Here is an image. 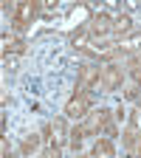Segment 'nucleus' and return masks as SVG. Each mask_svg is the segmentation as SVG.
<instances>
[{"mask_svg": "<svg viewBox=\"0 0 141 158\" xmlns=\"http://www.w3.org/2000/svg\"><path fill=\"white\" fill-rule=\"evenodd\" d=\"M93 110V96L82 88H76L73 96L68 99V105H65V118H73V122H82V118Z\"/></svg>", "mask_w": 141, "mask_h": 158, "instance_id": "nucleus-1", "label": "nucleus"}, {"mask_svg": "<svg viewBox=\"0 0 141 158\" xmlns=\"http://www.w3.org/2000/svg\"><path fill=\"white\" fill-rule=\"evenodd\" d=\"M39 14V3L37 0H23V3L14 6V14H11V28L14 31H26Z\"/></svg>", "mask_w": 141, "mask_h": 158, "instance_id": "nucleus-2", "label": "nucleus"}, {"mask_svg": "<svg viewBox=\"0 0 141 158\" xmlns=\"http://www.w3.org/2000/svg\"><path fill=\"white\" fill-rule=\"evenodd\" d=\"M113 122V113L107 110V107H99V110H90L82 122H79V127H82V133H85V138L88 135H99V133H105V127Z\"/></svg>", "mask_w": 141, "mask_h": 158, "instance_id": "nucleus-3", "label": "nucleus"}, {"mask_svg": "<svg viewBox=\"0 0 141 158\" xmlns=\"http://www.w3.org/2000/svg\"><path fill=\"white\" fill-rule=\"evenodd\" d=\"M122 82H124V71L118 68V65H113V62H105V65H102L99 88H102V90H118V88H122Z\"/></svg>", "mask_w": 141, "mask_h": 158, "instance_id": "nucleus-4", "label": "nucleus"}, {"mask_svg": "<svg viewBox=\"0 0 141 158\" xmlns=\"http://www.w3.org/2000/svg\"><path fill=\"white\" fill-rule=\"evenodd\" d=\"M88 31H90V37H96V40H105L107 34H113V17H110L107 11L93 14L90 23H88Z\"/></svg>", "mask_w": 141, "mask_h": 158, "instance_id": "nucleus-5", "label": "nucleus"}, {"mask_svg": "<svg viewBox=\"0 0 141 158\" xmlns=\"http://www.w3.org/2000/svg\"><path fill=\"white\" fill-rule=\"evenodd\" d=\"M99 79H102V65H82L79 68V79L76 88L82 90H99Z\"/></svg>", "mask_w": 141, "mask_h": 158, "instance_id": "nucleus-6", "label": "nucleus"}, {"mask_svg": "<svg viewBox=\"0 0 141 158\" xmlns=\"http://www.w3.org/2000/svg\"><path fill=\"white\" fill-rule=\"evenodd\" d=\"M68 141H71V130L65 127V118H54V124H51V144H56L59 150H62Z\"/></svg>", "mask_w": 141, "mask_h": 158, "instance_id": "nucleus-7", "label": "nucleus"}, {"mask_svg": "<svg viewBox=\"0 0 141 158\" xmlns=\"http://www.w3.org/2000/svg\"><path fill=\"white\" fill-rule=\"evenodd\" d=\"M118 54H141V31H133L130 37H124L122 43H116Z\"/></svg>", "mask_w": 141, "mask_h": 158, "instance_id": "nucleus-8", "label": "nucleus"}, {"mask_svg": "<svg viewBox=\"0 0 141 158\" xmlns=\"http://www.w3.org/2000/svg\"><path fill=\"white\" fill-rule=\"evenodd\" d=\"M90 155H93V158H116L113 141H110V138H96V144H93Z\"/></svg>", "mask_w": 141, "mask_h": 158, "instance_id": "nucleus-9", "label": "nucleus"}, {"mask_svg": "<svg viewBox=\"0 0 141 158\" xmlns=\"http://www.w3.org/2000/svg\"><path fill=\"white\" fill-rule=\"evenodd\" d=\"M113 34H122V40L130 37V34H133V20H130L127 14H116V17H113Z\"/></svg>", "mask_w": 141, "mask_h": 158, "instance_id": "nucleus-10", "label": "nucleus"}, {"mask_svg": "<svg viewBox=\"0 0 141 158\" xmlns=\"http://www.w3.org/2000/svg\"><path fill=\"white\" fill-rule=\"evenodd\" d=\"M88 40H90V31H88V26H79V28L71 34V45H73L76 51H88Z\"/></svg>", "mask_w": 141, "mask_h": 158, "instance_id": "nucleus-11", "label": "nucleus"}, {"mask_svg": "<svg viewBox=\"0 0 141 158\" xmlns=\"http://www.w3.org/2000/svg\"><path fill=\"white\" fill-rule=\"evenodd\" d=\"M39 144H45V141H43V135H34V133H31V135L23 138V147H20V152L28 158V155H34V152L39 150Z\"/></svg>", "mask_w": 141, "mask_h": 158, "instance_id": "nucleus-12", "label": "nucleus"}, {"mask_svg": "<svg viewBox=\"0 0 141 158\" xmlns=\"http://www.w3.org/2000/svg\"><path fill=\"white\" fill-rule=\"evenodd\" d=\"M23 51H26V40H20V37L9 40V37H3V56H9V54H23Z\"/></svg>", "mask_w": 141, "mask_h": 158, "instance_id": "nucleus-13", "label": "nucleus"}, {"mask_svg": "<svg viewBox=\"0 0 141 158\" xmlns=\"http://www.w3.org/2000/svg\"><path fill=\"white\" fill-rule=\"evenodd\" d=\"M124 99H127V102L141 99V85H138V82H127V88H124Z\"/></svg>", "mask_w": 141, "mask_h": 158, "instance_id": "nucleus-14", "label": "nucleus"}, {"mask_svg": "<svg viewBox=\"0 0 141 158\" xmlns=\"http://www.w3.org/2000/svg\"><path fill=\"white\" fill-rule=\"evenodd\" d=\"M17 65H20V54H9V56H3V68L6 71H17Z\"/></svg>", "mask_w": 141, "mask_h": 158, "instance_id": "nucleus-15", "label": "nucleus"}, {"mask_svg": "<svg viewBox=\"0 0 141 158\" xmlns=\"http://www.w3.org/2000/svg\"><path fill=\"white\" fill-rule=\"evenodd\" d=\"M88 14H90V11H88V6H76V9L71 11V17H68V20H71V23H76V20H85Z\"/></svg>", "mask_w": 141, "mask_h": 158, "instance_id": "nucleus-16", "label": "nucleus"}, {"mask_svg": "<svg viewBox=\"0 0 141 158\" xmlns=\"http://www.w3.org/2000/svg\"><path fill=\"white\" fill-rule=\"evenodd\" d=\"M59 155H62V150H59L56 144H45V150H43L39 158H59Z\"/></svg>", "mask_w": 141, "mask_h": 158, "instance_id": "nucleus-17", "label": "nucleus"}, {"mask_svg": "<svg viewBox=\"0 0 141 158\" xmlns=\"http://www.w3.org/2000/svg\"><path fill=\"white\" fill-rule=\"evenodd\" d=\"M76 158H93V155H88V152H79V155H76Z\"/></svg>", "mask_w": 141, "mask_h": 158, "instance_id": "nucleus-18", "label": "nucleus"}]
</instances>
